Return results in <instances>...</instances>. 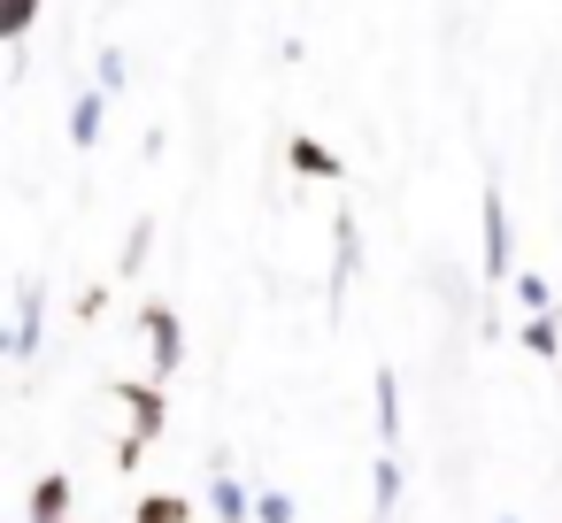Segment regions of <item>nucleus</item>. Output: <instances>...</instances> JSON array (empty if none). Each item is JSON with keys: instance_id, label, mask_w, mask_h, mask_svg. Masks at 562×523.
<instances>
[{"instance_id": "f257e3e1", "label": "nucleus", "mask_w": 562, "mask_h": 523, "mask_svg": "<svg viewBox=\"0 0 562 523\" xmlns=\"http://www.w3.org/2000/svg\"><path fill=\"white\" fill-rule=\"evenodd\" d=\"M116 400L132 408V439H116V469H139V454H147V439L162 431V393H155V385H124Z\"/></svg>"}, {"instance_id": "f03ea898", "label": "nucleus", "mask_w": 562, "mask_h": 523, "mask_svg": "<svg viewBox=\"0 0 562 523\" xmlns=\"http://www.w3.org/2000/svg\"><path fill=\"white\" fill-rule=\"evenodd\" d=\"M139 323H147V346H155V377H178V362H186V331H178V316H170V308H147Z\"/></svg>"}, {"instance_id": "7ed1b4c3", "label": "nucleus", "mask_w": 562, "mask_h": 523, "mask_svg": "<svg viewBox=\"0 0 562 523\" xmlns=\"http://www.w3.org/2000/svg\"><path fill=\"white\" fill-rule=\"evenodd\" d=\"M9 354L16 362H32L40 354V285L24 277V293H16V331H9Z\"/></svg>"}, {"instance_id": "20e7f679", "label": "nucleus", "mask_w": 562, "mask_h": 523, "mask_svg": "<svg viewBox=\"0 0 562 523\" xmlns=\"http://www.w3.org/2000/svg\"><path fill=\"white\" fill-rule=\"evenodd\" d=\"M508 208H501V193H485V270L493 277H508Z\"/></svg>"}, {"instance_id": "39448f33", "label": "nucleus", "mask_w": 562, "mask_h": 523, "mask_svg": "<svg viewBox=\"0 0 562 523\" xmlns=\"http://www.w3.org/2000/svg\"><path fill=\"white\" fill-rule=\"evenodd\" d=\"M70 515V477H40L32 485V523H63Z\"/></svg>"}, {"instance_id": "423d86ee", "label": "nucleus", "mask_w": 562, "mask_h": 523, "mask_svg": "<svg viewBox=\"0 0 562 523\" xmlns=\"http://www.w3.org/2000/svg\"><path fill=\"white\" fill-rule=\"evenodd\" d=\"M209 508H216V523H247V485H239L232 469H216V485H209Z\"/></svg>"}, {"instance_id": "0eeeda50", "label": "nucleus", "mask_w": 562, "mask_h": 523, "mask_svg": "<svg viewBox=\"0 0 562 523\" xmlns=\"http://www.w3.org/2000/svg\"><path fill=\"white\" fill-rule=\"evenodd\" d=\"M101 116H109V93H86V101L70 109V139L93 147V139H101Z\"/></svg>"}, {"instance_id": "6e6552de", "label": "nucleus", "mask_w": 562, "mask_h": 523, "mask_svg": "<svg viewBox=\"0 0 562 523\" xmlns=\"http://www.w3.org/2000/svg\"><path fill=\"white\" fill-rule=\"evenodd\" d=\"M293 170H301V178H339V155L316 147V139H293Z\"/></svg>"}, {"instance_id": "1a4fd4ad", "label": "nucleus", "mask_w": 562, "mask_h": 523, "mask_svg": "<svg viewBox=\"0 0 562 523\" xmlns=\"http://www.w3.org/2000/svg\"><path fill=\"white\" fill-rule=\"evenodd\" d=\"M370 492H378V500H370V515L385 523V515L401 508V462H378V477H370Z\"/></svg>"}, {"instance_id": "9d476101", "label": "nucleus", "mask_w": 562, "mask_h": 523, "mask_svg": "<svg viewBox=\"0 0 562 523\" xmlns=\"http://www.w3.org/2000/svg\"><path fill=\"white\" fill-rule=\"evenodd\" d=\"M139 523H193V500H178V492H147V500H139Z\"/></svg>"}, {"instance_id": "9b49d317", "label": "nucleus", "mask_w": 562, "mask_h": 523, "mask_svg": "<svg viewBox=\"0 0 562 523\" xmlns=\"http://www.w3.org/2000/svg\"><path fill=\"white\" fill-rule=\"evenodd\" d=\"M355 254H362V231H355V216H339V277H331V300L347 293V277H355Z\"/></svg>"}, {"instance_id": "f8f14e48", "label": "nucleus", "mask_w": 562, "mask_h": 523, "mask_svg": "<svg viewBox=\"0 0 562 523\" xmlns=\"http://www.w3.org/2000/svg\"><path fill=\"white\" fill-rule=\"evenodd\" d=\"M524 346H531V354H562V323H554V316H531V323H524Z\"/></svg>"}, {"instance_id": "ddd939ff", "label": "nucleus", "mask_w": 562, "mask_h": 523, "mask_svg": "<svg viewBox=\"0 0 562 523\" xmlns=\"http://www.w3.org/2000/svg\"><path fill=\"white\" fill-rule=\"evenodd\" d=\"M378 431L401 439V385H393V377H378Z\"/></svg>"}, {"instance_id": "4468645a", "label": "nucleus", "mask_w": 562, "mask_h": 523, "mask_svg": "<svg viewBox=\"0 0 562 523\" xmlns=\"http://www.w3.org/2000/svg\"><path fill=\"white\" fill-rule=\"evenodd\" d=\"M255 523H293V500L285 492H255Z\"/></svg>"}, {"instance_id": "2eb2a0df", "label": "nucleus", "mask_w": 562, "mask_h": 523, "mask_svg": "<svg viewBox=\"0 0 562 523\" xmlns=\"http://www.w3.org/2000/svg\"><path fill=\"white\" fill-rule=\"evenodd\" d=\"M32 9H40V0H9V16H0V32H9V39H24V24H32Z\"/></svg>"}, {"instance_id": "dca6fc26", "label": "nucleus", "mask_w": 562, "mask_h": 523, "mask_svg": "<svg viewBox=\"0 0 562 523\" xmlns=\"http://www.w3.org/2000/svg\"><path fill=\"white\" fill-rule=\"evenodd\" d=\"M147 239H155V224H139V231H132V247H124V277L147 262Z\"/></svg>"}, {"instance_id": "f3484780", "label": "nucleus", "mask_w": 562, "mask_h": 523, "mask_svg": "<svg viewBox=\"0 0 562 523\" xmlns=\"http://www.w3.org/2000/svg\"><path fill=\"white\" fill-rule=\"evenodd\" d=\"M516 300H524L531 316H547V285H539V277H516Z\"/></svg>"}, {"instance_id": "a211bd4d", "label": "nucleus", "mask_w": 562, "mask_h": 523, "mask_svg": "<svg viewBox=\"0 0 562 523\" xmlns=\"http://www.w3.org/2000/svg\"><path fill=\"white\" fill-rule=\"evenodd\" d=\"M116 86H124V55L109 47V55H101V93H116Z\"/></svg>"}, {"instance_id": "6ab92c4d", "label": "nucleus", "mask_w": 562, "mask_h": 523, "mask_svg": "<svg viewBox=\"0 0 562 523\" xmlns=\"http://www.w3.org/2000/svg\"><path fill=\"white\" fill-rule=\"evenodd\" d=\"M501 523H516V515H501Z\"/></svg>"}]
</instances>
